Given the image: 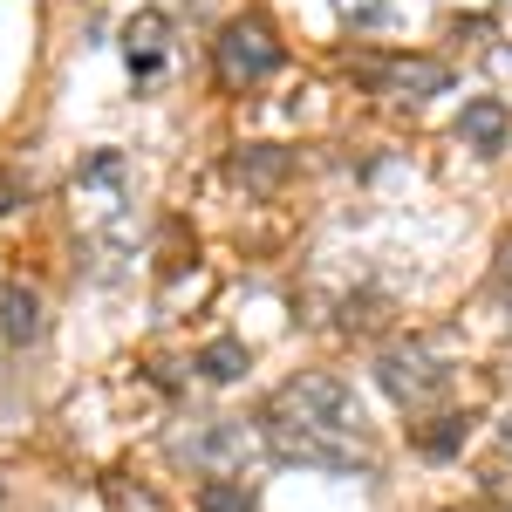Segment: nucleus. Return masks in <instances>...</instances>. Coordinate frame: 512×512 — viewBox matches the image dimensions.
<instances>
[{"instance_id":"1","label":"nucleus","mask_w":512,"mask_h":512,"mask_svg":"<svg viewBox=\"0 0 512 512\" xmlns=\"http://www.w3.org/2000/svg\"><path fill=\"white\" fill-rule=\"evenodd\" d=\"M267 444L280 451V465H315V472H369L376 465L369 417L335 369H308V376L280 383L267 403Z\"/></svg>"},{"instance_id":"4","label":"nucleus","mask_w":512,"mask_h":512,"mask_svg":"<svg viewBox=\"0 0 512 512\" xmlns=\"http://www.w3.org/2000/svg\"><path fill=\"white\" fill-rule=\"evenodd\" d=\"M280 69V41L267 35V21H233L226 35H219V76L233 82V89H253V82H267Z\"/></svg>"},{"instance_id":"3","label":"nucleus","mask_w":512,"mask_h":512,"mask_svg":"<svg viewBox=\"0 0 512 512\" xmlns=\"http://www.w3.org/2000/svg\"><path fill=\"white\" fill-rule=\"evenodd\" d=\"M185 458L212 478H246L253 458H260V431L246 417H205L192 437H185Z\"/></svg>"},{"instance_id":"7","label":"nucleus","mask_w":512,"mask_h":512,"mask_svg":"<svg viewBox=\"0 0 512 512\" xmlns=\"http://www.w3.org/2000/svg\"><path fill=\"white\" fill-rule=\"evenodd\" d=\"M48 335V315H41V294L35 287H0V342L7 349H28V342H41Z\"/></svg>"},{"instance_id":"15","label":"nucleus","mask_w":512,"mask_h":512,"mask_svg":"<svg viewBox=\"0 0 512 512\" xmlns=\"http://www.w3.org/2000/svg\"><path fill=\"white\" fill-rule=\"evenodd\" d=\"M499 437H506V451H512V417H506V424H499Z\"/></svg>"},{"instance_id":"14","label":"nucleus","mask_w":512,"mask_h":512,"mask_svg":"<svg viewBox=\"0 0 512 512\" xmlns=\"http://www.w3.org/2000/svg\"><path fill=\"white\" fill-rule=\"evenodd\" d=\"M492 76H512V48H506V55H492Z\"/></svg>"},{"instance_id":"2","label":"nucleus","mask_w":512,"mask_h":512,"mask_svg":"<svg viewBox=\"0 0 512 512\" xmlns=\"http://www.w3.org/2000/svg\"><path fill=\"white\" fill-rule=\"evenodd\" d=\"M376 383H383V396H390L396 410H431L437 396H444V383H451V362L437 355V342L403 335V342H383Z\"/></svg>"},{"instance_id":"12","label":"nucleus","mask_w":512,"mask_h":512,"mask_svg":"<svg viewBox=\"0 0 512 512\" xmlns=\"http://www.w3.org/2000/svg\"><path fill=\"white\" fill-rule=\"evenodd\" d=\"M246 506H253V492H246L239 478H226V485L212 478V485H205V512H246Z\"/></svg>"},{"instance_id":"13","label":"nucleus","mask_w":512,"mask_h":512,"mask_svg":"<svg viewBox=\"0 0 512 512\" xmlns=\"http://www.w3.org/2000/svg\"><path fill=\"white\" fill-rule=\"evenodd\" d=\"M499 280H506V294H512V239L499 246Z\"/></svg>"},{"instance_id":"6","label":"nucleus","mask_w":512,"mask_h":512,"mask_svg":"<svg viewBox=\"0 0 512 512\" xmlns=\"http://www.w3.org/2000/svg\"><path fill=\"white\" fill-rule=\"evenodd\" d=\"M123 62H130V76L137 82H151L171 62V21H164L158 7H144L130 28H123Z\"/></svg>"},{"instance_id":"8","label":"nucleus","mask_w":512,"mask_h":512,"mask_svg":"<svg viewBox=\"0 0 512 512\" xmlns=\"http://www.w3.org/2000/svg\"><path fill=\"white\" fill-rule=\"evenodd\" d=\"M506 103L499 96H478V103H465V117H458V137L472 144V151H499L506 144Z\"/></svg>"},{"instance_id":"11","label":"nucleus","mask_w":512,"mask_h":512,"mask_svg":"<svg viewBox=\"0 0 512 512\" xmlns=\"http://www.w3.org/2000/svg\"><path fill=\"white\" fill-rule=\"evenodd\" d=\"M342 28H383L390 21V0H328Z\"/></svg>"},{"instance_id":"9","label":"nucleus","mask_w":512,"mask_h":512,"mask_svg":"<svg viewBox=\"0 0 512 512\" xmlns=\"http://www.w3.org/2000/svg\"><path fill=\"white\" fill-rule=\"evenodd\" d=\"M465 437H472V417H465V410H451V417H424V424L410 431V444H417L424 458H458V451H465Z\"/></svg>"},{"instance_id":"10","label":"nucleus","mask_w":512,"mask_h":512,"mask_svg":"<svg viewBox=\"0 0 512 512\" xmlns=\"http://www.w3.org/2000/svg\"><path fill=\"white\" fill-rule=\"evenodd\" d=\"M198 376H212V383H239V376H246V349H239V342H212V349L198 355Z\"/></svg>"},{"instance_id":"5","label":"nucleus","mask_w":512,"mask_h":512,"mask_svg":"<svg viewBox=\"0 0 512 512\" xmlns=\"http://www.w3.org/2000/svg\"><path fill=\"white\" fill-rule=\"evenodd\" d=\"M355 76L383 96H403V103H424V96H444L451 89V69L444 62H417V55H383V62H362Z\"/></svg>"}]
</instances>
